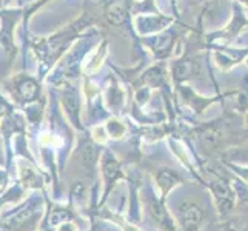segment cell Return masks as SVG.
<instances>
[{
    "label": "cell",
    "instance_id": "cell-8",
    "mask_svg": "<svg viewBox=\"0 0 248 231\" xmlns=\"http://www.w3.org/2000/svg\"><path fill=\"white\" fill-rule=\"evenodd\" d=\"M224 231H234V230H233V228H232V227H230V225H228V227H227V228H225V230H224Z\"/></svg>",
    "mask_w": 248,
    "mask_h": 231
},
{
    "label": "cell",
    "instance_id": "cell-5",
    "mask_svg": "<svg viewBox=\"0 0 248 231\" xmlns=\"http://www.w3.org/2000/svg\"><path fill=\"white\" fill-rule=\"evenodd\" d=\"M105 179H107V194L109 191V188L116 184V181L121 177V171H119V165L114 162V159H107L105 162Z\"/></svg>",
    "mask_w": 248,
    "mask_h": 231
},
{
    "label": "cell",
    "instance_id": "cell-6",
    "mask_svg": "<svg viewBox=\"0 0 248 231\" xmlns=\"http://www.w3.org/2000/svg\"><path fill=\"white\" fill-rule=\"evenodd\" d=\"M234 171L239 174V177L248 185V168H234Z\"/></svg>",
    "mask_w": 248,
    "mask_h": 231
},
{
    "label": "cell",
    "instance_id": "cell-4",
    "mask_svg": "<svg viewBox=\"0 0 248 231\" xmlns=\"http://www.w3.org/2000/svg\"><path fill=\"white\" fill-rule=\"evenodd\" d=\"M155 181H156V186L159 190V198L162 200H167V196L170 194V191L173 190L177 184H181L182 179L170 169H160V171H157Z\"/></svg>",
    "mask_w": 248,
    "mask_h": 231
},
{
    "label": "cell",
    "instance_id": "cell-2",
    "mask_svg": "<svg viewBox=\"0 0 248 231\" xmlns=\"http://www.w3.org/2000/svg\"><path fill=\"white\" fill-rule=\"evenodd\" d=\"M210 190L215 198V203L219 210L220 215H227L236 205L237 196H236V188H233L224 179H215L210 182Z\"/></svg>",
    "mask_w": 248,
    "mask_h": 231
},
{
    "label": "cell",
    "instance_id": "cell-7",
    "mask_svg": "<svg viewBox=\"0 0 248 231\" xmlns=\"http://www.w3.org/2000/svg\"><path fill=\"white\" fill-rule=\"evenodd\" d=\"M59 231H78V230H76V227L71 222H63V225L59 228Z\"/></svg>",
    "mask_w": 248,
    "mask_h": 231
},
{
    "label": "cell",
    "instance_id": "cell-1",
    "mask_svg": "<svg viewBox=\"0 0 248 231\" xmlns=\"http://www.w3.org/2000/svg\"><path fill=\"white\" fill-rule=\"evenodd\" d=\"M177 220L184 231H199L202 220L205 217V211L198 202L184 200L177 207Z\"/></svg>",
    "mask_w": 248,
    "mask_h": 231
},
{
    "label": "cell",
    "instance_id": "cell-3",
    "mask_svg": "<svg viewBox=\"0 0 248 231\" xmlns=\"http://www.w3.org/2000/svg\"><path fill=\"white\" fill-rule=\"evenodd\" d=\"M150 213L153 219L156 220V224L162 231H176L174 228V220L168 213L165 207V200H162L160 198L157 199H151L150 202Z\"/></svg>",
    "mask_w": 248,
    "mask_h": 231
}]
</instances>
